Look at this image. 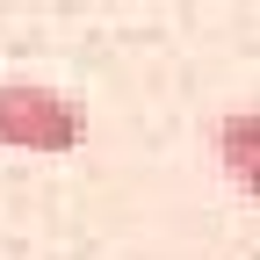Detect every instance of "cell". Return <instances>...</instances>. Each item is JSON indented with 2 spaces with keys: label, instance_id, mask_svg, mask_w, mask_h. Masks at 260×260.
<instances>
[{
  "label": "cell",
  "instance_id": "cell-2",
  "mask_svg": "<svg viewBox=\"0 0 260 260\" xmlns=\"http://www.w3.org/2000/svg\"><path fill=\"white\" fill-rule=\"evenodd\" d=\"M217 159L232 174V188L260 195V109H224L217 116Z\"/></svg>",
  "mask_w": 260,
  "mask_h": 260
},
{
  "label": "cell",
  "instance_id": "cell-1",
  "mask_svg": "<svg viewBox=\"0 0 260 260\" xmlns=\"http://www.w3.org/2000/svg\"><path fill=\"white\" fill-rule=\"evenodd\" d=\"M87 138V116L73 94L37 80H0V145L15 152H73Z\"/></svg>",
  "mask_w": 260,
  "mask_h": 260
}]
</instances>
